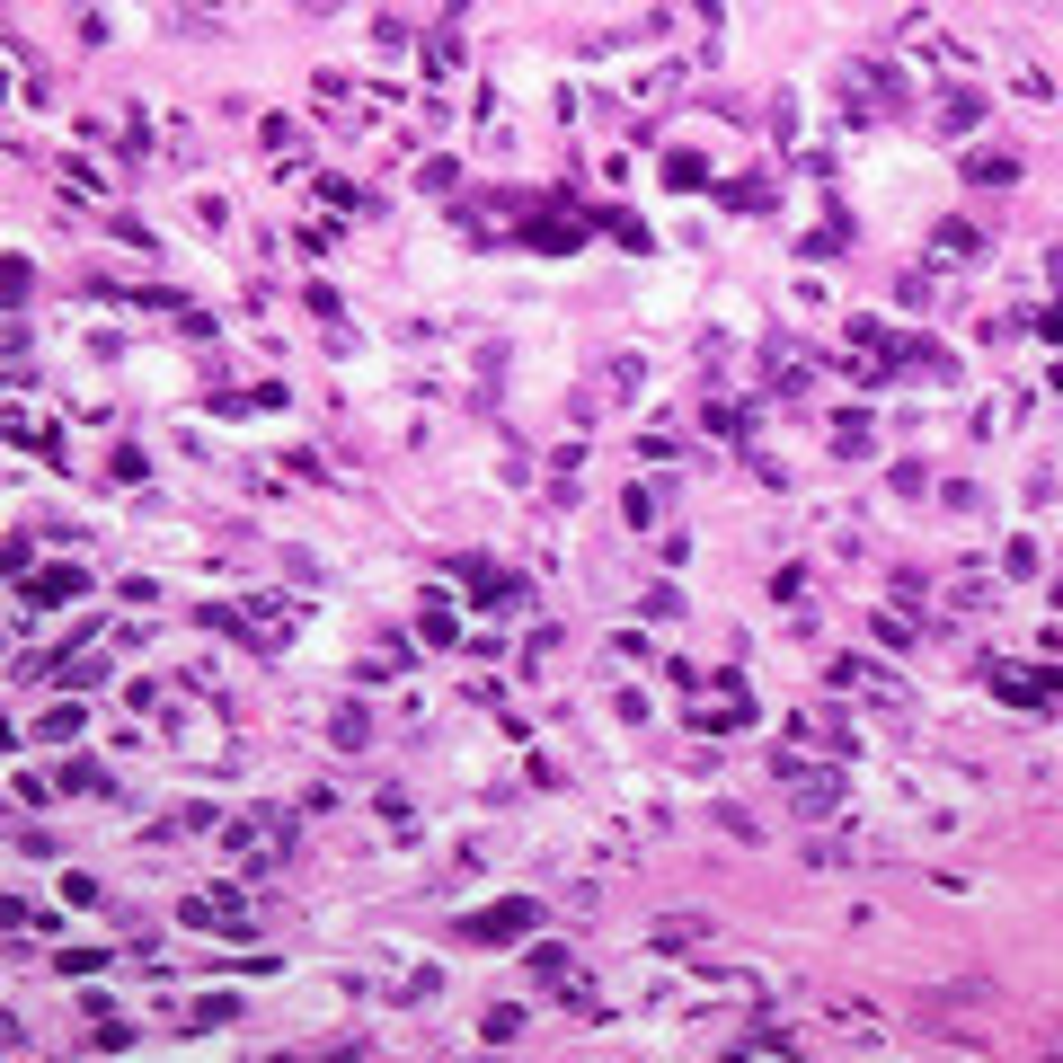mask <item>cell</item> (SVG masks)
Masks as SVG:
<instances>
[{
    "mask_svg": "<svg viewBox=\"0 0 1063 1063\" xmlns=\"http://www.w3.org/2000/svg\"><path fill=\"white\" fill-rule=\"evenodd\" d=\"M523 922H532V913H523V904H497V913H488V922H479V939H505V931H523Z\"/></svg>",
    "mask_w": 1063,
    "mask_h": 1063,
    "instance_id": "cell-1",
    "label": "cell"
}]
</instances>
